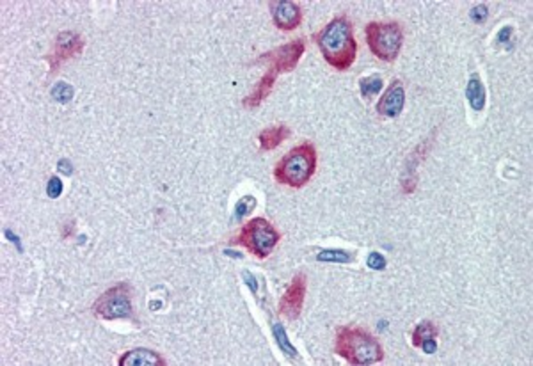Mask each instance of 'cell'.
Segmentation results:
<instances>
[{
  "mask_svg": "<svg viewBox=\"0 0 533 366\" xmlns=\"http://www.w3.org/2000/svg\"><path fill=\"white\" fill-rule=\"evenodd\" d=\"M470 16L474 23H484L485 20H487V6L485 4L474 6V8L470 11Z\"/></svg>",
  "mask_w": 533,
  "mask_h": 366,
  "instance_id": "obj_24",
  "label": "cell"
},
{
  "mask_svg": "<svg viewBox=\"0 0 533 366\" xmlns=\"http://www.w3.org/2000/svg\"><path fill=\"white\" fill-rule=\"evenodd\" d=\"M59 171H61V173H63V174H71V173H73V167H71V164L68 162L66 159H63V160H61V162H59Z\"/></svg>",
  "mask_w": 533,
  "mask_h": 366,
  "instance_id": "obj_27",
  "label": "cell"
},
{
  "mask_svg": "<svg viewBox=\"0 0 533 366\" xmlns=\"http://www.w3.org/2000/svg\"><path fill=\"white\" fill-rule=\"evenodd\" d=\"M244 279H245V283H247V286L252 290V292H256V290H258V283H256V278L252 276L251 272H247V270H245Z\"/></svg>",
  "mask_w": 533,
  "mask_h": 366,
  "instance_id": "obj_26",
  "label": "cell"
},
{
  "mask_svg": "<svg viewBox=\"0 0 533 366\" xmlns=\"http://www.w3.org/2000/svg\"><path fill=\"white\" fill-rule=\"evenodd\" d=\"M278 75L279 73L274 70V68H269V70H266V73L262 77V80L258 82V85H256L255 91H252V94H249V97L244 100V107H247V109L258 107V105L262 104V102L265 100L269 94H271V91H272V87H274V82H276V78H278Z\"/></svg>",
  "mask_w": 533,
  "mask_h": 366,
  "instance_id": "obj_14",
  "label": "cell"
},
{
  "mask_svg": "<svg viewBox=\"0 0 533 366\" xmlns=\"http://www.w3.org/2000/svg\"><path fill=\"white\" fill-rule=\"evenodd\" d=\"M272 331H274L276 343H278V347L281 348V352H285V354L288 355L290 359H295L297 358V348L293 347L292 343H290L288 336H286V333H285V329H283L281 324H274Z\"/></svg>",
  "mask_w": 533,
  "mask_h": 366,
  "instance_id": "obj_17",
  "label": "cell"
},
{
  "mask_svg": "<svg viewBox=\"0 0 533 366\" xmlns=\"http://www.w3.org/2000/svg\"><path fill=\"white\" fill-rule=\"evenodd\" d=\"M510 36H512V27H503V29H501L500 32H498L496 41L500 44H505L508 39H510Z\"/></svg>",
  "mask_w": 533,
  "mask_h": 366,
  "instance_id": "obj_25",
  "label": "cell"
},
{
  "mask_svg": "<svg viewBox=\"0 0 533 366\" xmlns=\"http://www.w3.org/2000/svg\"><path fill=\"white\" fill-rule=\"evenodd\" d=\"M47 194L52 200H57V197L63 194V181H61L59 176H52L49 180V185H47Z\"/></svg>",
  "mask_w": 533,
  "mask_h": 366,
  "instance_id": "obj_22",
  "label": "cell"
},
{
  "mask_svg": "<svg viewBox=\"0 0 533 366\" xmlns=\"http://www.w3.org/2000/svg\"><path fill=\"white\" fill-rule=\"evenodd\" d=\"M52 97L54 100L59 102V104H68V102L73 98V87L64 84V82H59V84H56L52 87Z\"/></svg>",
  "mask_w": 533,
  "mask_h": 366,
  "instance_id": "obj_21",
  "label": "cell"
},
{
  "mask_svg": "<svg viewBox=\"0 0 533 366\" xmlns=\"http://www.w3.org/2000/svg\"><path fill=\"white\" fill-rule=\"evenodd\" d=\"M360 89H361V97L363 98L375 97V94L381 93L382 78L379 77V75H372V77L363 78V80L360 82Z\"/></svg>",
  "mask_w": 533,
  "mask_h": 366,
  "instance_id": "obj_19",
  "label": "cell"
},
{
  "mask_svg": "<svg viewBox=\"0 0 533 366\" xmlns=\"http://www.w3.org/2000/svg\"><path fill=\"white\" fill-rule=\"evenodd\" d=\"M437 327L430 320H423L412 331V345L416 348H423L425 354H434L437 348Z\"/></svg>",
  "mask_w": 533,
  "mask_h": 366,
  "instance_id": "obj_12",
  "label": "cell"
},
{
  "mask_svg": "<svg viewBox=\"0 0 533 366\" xmlns=\"http://www.w3.org/2000/svg\"><path fill=\"white\" fill-rule=\"evenodd\" d=\"M93 313L104 320L132 317V292L126 283L112 286L102 293L93 304Z\"/></svg>",
  "mask_w": 533,
  "mask_h": 366,
  "instance_id": "obj_6",
  "label": "cell"
},
{
  "mask_svg": "<svg viewBox=\"0 0 533 366\" xmlns=\"http://www.w3.org/2000/svg\"><path fill=\"white\" fill-rule=\"evenodd\" d=\"M290 135V128L286 125H278L272 126V128H265L259 133V150L262 152H272V150L278 148L286 137Z\"/></svg>",
  "mask_w": 533,
  "mask_h": 366,
  "instance_id": "obj_15",
  "label": "cell"
},
{
  "mask_svg": "<svg viewBox=\"0 0 533 366\" xmlns=\"http://www.w3.org/2000/svg\"><path fill=\"white\" fill-rule=\"evenodd\" d=\"M334 350L350 365H375L384 359V350L377 338L361 327H341L336 333Z\"/></svg>",
  "mask_w": 533,
  "mask_h": 366,
  "instance_id": "obj_2",
  "label": "cell"
},
{
  "mask_svg": "<svg viewBox=\"0 0 533 366\" xmlns=\"http://www.w3.org/2000/svg\"><path fill=\"white\" fill-rule=\"evenodd\" d=\"M367 265L374 270H384L386 265H388V262H386V258L381 255V252L374 251V252H370V255H368Z\"/></svg>",
  "mask_w": 533,
  "mask_h": 366,
  "instance_id": "obj_23",
  "label": "cell"
},
{
  "mask_svg": "<svg viewBox=\"0 0 533 366\" xmlns=\"http://www.w3.org/2000/svg\"><path fill=\"white\" fill-rule=\"evenodd\" d=\"M364 36L370 52L384 63H393L404 44V30L398 22H370Z\"/></svg>",
  "mask_w": 533,
  "mask_h": 366,
  "instance_id": "obj_4",
  "label": "cell"
},
{
  "mask_svg": "<svg viewBox=\"0 0 533 366\" xmlns=\"http://www.w3.org/2000/svg\"><path fill=\"white\" fill-rule=\"evenodd\" d=\"M319 262H333V263H350L354 262V255L343 251V249H326L320 251L317 256Z\"/></svg>",
  "mask_w": 533,
  "mask_h": 366,
  "instance_id": "obj_18",
  "label": "cell"
},
{
  "mask_svg": "<svg viewBox=\"0 0 533 366\" xmlns=\"http://www.w3.org/2000/svg\"><path fill=\"white\" fill-rule=\"evenodd\" d=\"M279 233L271 222L263 217H255L242 226L240 233L235 238L233 244L244 245L256 258L263 260L271 255L272 249L278 245Z\"/></svg>",
  "mask_w": 533,
  "mask_h": 366,
  "instance_id": "obj_5",
  "label": "cell"
},
{
  "mask_svg": "<svg viewBox=\"0 0 533 366\" xmlns=\"http://www.w3.org/2000/svg\"><path fill=\"white\" fill-rule=\"evenodd\" d=\"M320 52L329 66L345 71L354 64L357 54V41L354 37V25L347 16L331 20L315 36Z\"/></svg>",
  "mask_w": 533,
  "mask_h": 366,
  "instance_id": "obj_1",
  "label": "cell"
},
{
  "mask_svg": "<svg viewBox=\"0 0 533 366\" xmlns=\"http://www.w3.org/2000/svg\"><path fill=\"white\" fill-rule=\"evenodd\" d=\"M256 208V197L255 196H244L242 200H238L237 207H235V215L233 221H242L245 215L251 214Z\"/></svg>",
  "mask_w": 533,
  "mask_h": 366,
  "instance_id": "obj_20",
  "label": "cell"
},
{
  "mask_svg": "<svg viewBox=\"0 0 533 366\" xmlns=\"http://www.w3.org/2000/svg\"><path fill=\"white\" fill-rule=\"evenodd\" d=\"M304 50H306V44L302 39H295L288 44H283L278 49L271 50V52L263 54L258 59V63H271V68H274L278 73H288V71L295 70L297 63L302 57Z\"/></svg>",
  "mask_w": 533,
  "mask_h": 366,
  "instance_id": "obj_7",
  "label": "cell"
},
{
  "mask_svg": "<svg viewBox=\"0 0 533 366\" xmlns=\"http://www.w3.org/2000/svg\"><path fill=\"white\" fill-rule=\"evenodd\" d=\"M272 20L276 27L281 30H293L302 22V11L300 6L290 0H279V2H271Z\"/></svg>",
  "mask_w": 533,
  "mask_h": 366,
  "instance_id": "obj_10",
  "label": "cell"
},
{
  "mask_svg": "<svg viewBox=\"0 0 533 366\" xmlns=\"http://www.w3.org/2000/svg\"><path fill=\"white\" fill-rule=\"evenodd\" d=\"M405 105V89L400 80H393L377 104V112L386 118H396Z\"/></svg>",
  "mask_w": 533,
  "mask_h": 366,
  "instance_id": "obj_11",
  "label": "cell"
},
{
  "mask_svg": "<svg viewBox=\"0 0 533 366\" xmlns=\"http://www.w3.org/2000/svg\"><path fill=\"white\" fill-rule=\"evenodd\" d=\"M307 278L306 274H297L292 283L286 288L285 295L281 297L279 303V313L286 317L288 320H297L300 317V311L304 306V297H306Z\"/></svg>",
  "mask_w": 533,
  "mask_h": 366,
  "instance_id": "obj_8",
  "label": "cell"
},
{
  "mask_svg": "<svg viewBox=\"0 0 533 366\" xmlns=\"http://www.w3.org/2000/svg\"><path fill=\"white\" fill-rule=\"evenodd\" d=\"M317 169V150L311 142H302L290 150L278 162L274 178L281 185L300 189L313 178Z\"/></svg>",
  "mask_w": 533,
  "mask_h": 366,
  "instance_id": "obj_3",
  "label": "cell"
},
{
  "mask_svg": "<svg viewBox=\"0 0 533 366\" xmlns=\"http://www.w3.org/2000/svg\"><path fill=\"white\" fill-rule=\"evenodd\" d=\"M466 98L470 102L471 109L477 112L484 111L485 107V87L482 84V78L477 73L470 77V82L466 85Z\"/></svg>",
  "mask_w": 533,
  "mask_h": 366,
  "instance_id": "obj_16",
  "label": "cell"
},
{
  "mask_svg": "<svg viewBox=\"0 0 533 366\" xmlns=\"http://www.w3.org/2000/svg\"><path fill=\"white\" fill-rule=\"evenodd\" d=\"M84 50V41L78 36L77 32H61L56 39V47H54V54L49 57L50 61V70L56 71L59 68L61 63H64L66 59H71L77 54H80Z\"/></svg>",
  "mask_w": 533,
  "mask_h": 366,
  "instance_id": "obj_9",
  "label": "cell"
},
{
  "mask_svg": "<svg viewBox=\"0 0 533 366\" xmlns=\"http://www.w3.org/2000/svg\"><path fill=\"white\" fill-rule=\"evenodd\" d=\"M119 366H164L166 361L148 348H133L118 359Z\"/></svg>",
  "mask_w": 533,
  "mask_h": 366,
  "instance_id": "obj_13",
  "label": "cell"
}]
</instances>
